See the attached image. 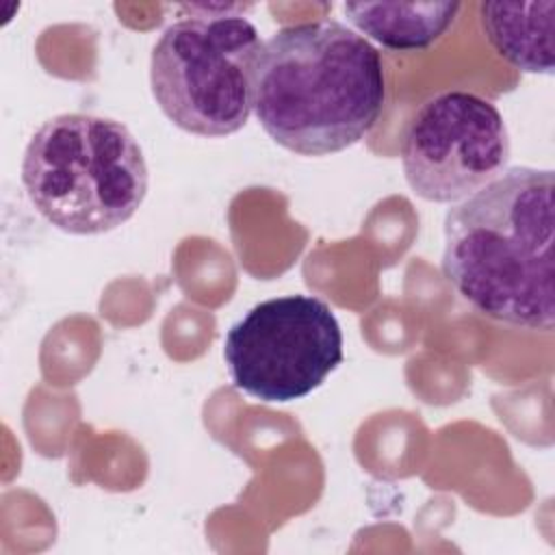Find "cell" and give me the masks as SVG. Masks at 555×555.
Returning <instances> with one entry per match:
<instances>
[{
	"label": "cell",
	"instance_id": "5",
	"mask_svg": "<svg viewBox=\"0 0 555 555\" xmlns=\"http://www.w3.org/2000/svg\"><path fill=\"white\" fill-rule=\"evenodd\" d=\"M232 384L262 403H288L317 390L343 362V330L314 295L271 297L225 334Z\"/></svg>",
	"mask_w": 555,
	"mask_h": 555
},
{
	"label": "cell",
	"instance_id": "6",
	"mask_svg": "<svg viewBox=\"0 0 555 555\" xmlns=\"http://www.w3.org/2000/svg\"><path fill=\"white\" fill-rule=\"evenodd\" d=\"M509 163V134L499 108L468 91L427 98L403 132L401 167L412 193L436 204H457Z\"/></svg>",
	"mask_w": 555,
	"mask_h": 555
},
{
	"label": "cell",
	"instance_id": "4",
	"mask_svg": "<svg viewBox=\"0 0 555 555\" xmlns=\"http://www.w3.org/2000/svg\"><path fill=\"white\" fill-rule=\"evenodd\" d=\"M262 50L256 26L234 13L173 22L150 56V87L158 108L184 132L228 137L254 108V76Z\"/></svg>",
	"mask_w": 555,
	"mask_h": 555
},
{
	"label": "cell",
	"instance_id": "3",
	"mask_svg": "<svg viewBox=\"0 0 555 555\" xmlns=\"http://www.w3.org/2000/svg\"><path fill=\"white\" fill-rule=\"evenodd\" d=\"M147 163L117 119L61 113L30 137L22 184L33 208L56 230L93 236L124 225L147 195Z\"/></svg>",
	"mask_w": 555,
	"mask_h": 555
},
{
	"label": "cell",
	"instance_id": "7",
	"mask_svg": "<svg viewBox=\"0 0 555 555\" xmlns=\"http://www.w3.org/2000/svg\"><path fill=\"white\" fill-rule=\"evenodd\" d=\"M479 22L490 46L507 63L527 74H553L555 0L481 2Z\"/></svg>",
	"mask_w": 555,
	"mask_h": 555
},
{
	"label": "cell",
	"instance_id": "2",
	"mask_svg": "<svg viewBox=\"0 0 555 555\" xmlns=\"http://www.w3.org/2000/svg\"><path fill=\"white\" fill-rule=\"evenodd\" d=\"M384 102L379 52L336 20L291 24L262 43L254 111L288 152L325 156L356 145L377 124Z\"/></svg>",
	"mask_w": 555,
	"mask_h": 555
},
{
	"label": "cell",
	"instance_id": "1",
	"mask_svg": "<svg viewBox=\"0 0 555 555\" xmlns=\"http://www.w3.org/2000/svg\"><path fill=\"white\" fill-rule=\"evenodd\" d=\"M442 273L479 314L555 327V173L509 167L444 217Z\"/></svg>",
	"mask_w": 555,
	"mask_h": 555
},
{
	"label": "cell",
	"instance_id": "8",
	"mask_svg": "<svg viewBox=\"0 0 555 555\" xmlns=\"http://www.w3.org/2000/svg\"><path fill=\"white\" fill-rule=\"evenodd\" d=\"M460 2H345L347 20L362 37L392 52H421L436 46L455 24Z\"/></svg>",
	"mask_w": 555,
	"mask_h": 555
}]
</instances>
